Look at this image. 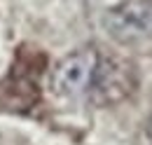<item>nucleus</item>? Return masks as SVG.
Wrapping results in <instances>:
<instances>
[{
	"label": "nucleus",
	"instance_id": "nucleus-4",
	"mask_svg": "<svg viewBox=\"0 0 152 145\" xmlns=\"http://www.w3.org/2000/svg\"><path fill=\"white\" fill-rule=\"evenodd\" d=\"M150 131H152V119H150Z\"/></svg>",
	"mask_w": 152,
	"mask_h": 145
},
{
	"label": "nucleus",
	"instance_id": "nucleus-1",
	"mask_svg": "<svg viewBox=\"0 0 152 145\" xmlns=\"http://www.w3.org/2000/svg\"><path fill=\"white\" fill-rule=\"evenodd\" d=\"M101 52L96 47H80L58 59L49 72V89L58 98H80L87 96L94 82Z\"/></svg>",
	"mask_w": 152,
	"mask_h": 145
},
{
	"label": "nucleus",
	"instance_id": "nucleus-2",
	"mask_svg": "<svg viewBox=\"0 0 152 145\" xmlns=\"http://www.w3.org/2000/svg\"><path fill=\"white\" fill-rule=\"evenodd\" d=\"M136 84H138L136 68L129 61H124L119 56L101 54L87 98L94 105L108 108V105H115V103H122L136 89Z\"/></svg>",
	"mask_w": 152,
	"mask_h": 145
},
{
	"label": "nucleus",
	"instance_id": "nucleus-3",
	"mask_svg": "<svg viewBox=\"0 0 152 145\" xmlns=\"http://www.w3.org/2000/svg\"><path fill=\"white\" fill-rule=\"evenodd\" d=\"M103 28L122 45L152 40V0H122L105 12Z\"/></svg>",
	"mask_w": 152,
	"mask_h": 145
}]
</instances>
